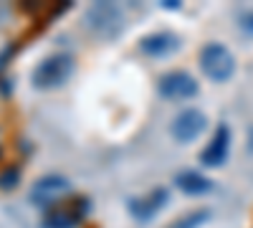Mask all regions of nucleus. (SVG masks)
<instances>
[{
    "mask_svg": "<svg viewBox=\"0 0 253 228\" xmlns=\"http://www.w3.org/2000/svg\"><path fill=\"white\" fill-rule=\"evenodd\" d=\"M230 142H233V137H230L228 124H220V127L215 130V135H213V139H210V144L200 155L203 165H208V168H218V165H223L228 152H230Z\"/></svg>",
    "mask_w": 253,
    "mask_h": 228,
    "instance_id": "7",
    "label": "nucleus"
},
{
    "mask_svg": "<svg viewBox=\"0 0 253 228\" xmlns=\"http://www.w3.org/2000/svg\"><path fill=\"white\" fill-rule=\"evenodd\" d=\"M86 211H89V200H84V198H79L76 205H71V208L56 205L43 218V228H76V223L86 216Z\"/></svg>",
    "mask_w": 253,
    "mask_h": 228,
    "instance_id": "8",
    "label": "nucleus"
},
{
    "mask_svg": "<svg viewBox=\"0 0 253 228\" xmlns=\"http://www.w3.org/2000/svg\"><path fill=\"white\" fill-rule=\"evenodd\" d=\"M71 190V180L63 175H43L33 182V188L28 193V200L38 208H48V205H56L63 195Z\"/></svg>",
    "mask_w": 253,
    "mask_h": 228,
    "instance_id": "4",
    "label": "nucleus"
},
{
    "mask_svg": "<svg viewBox=\"0 0 253 228\" xmlns=\"http://www.w3.org/2000/svg\"><path fill=\"white\" fill-rule=\"evenodd\" d=\"M157 89L165 99H190L198 94V81L190 76L187 71H167L160 81Z\"/></svg>",
    "mask_w": 253,
    "mask_h": 228,
    "instance_id": "5",
    "label": "nucleus"
},
{
    "mask_svg": "<svg viewBox=\"0 0 253 228\" xmlns=\"http://www.w3.org/2000/svg\"><path fill=\"white\" fill-rule=\"evenodd\" d=\"M167 198H170V190L167 188H155L152 193H147L142 198H134L129 203V211L134 218L139 221H147V218H152L155 213H160L165 205H167Z\"/></svg>",
    "mask_w": 253,
    "mask_h": 228,
    "instance_id": "9",
    "label": "nucleus"
},
{
    "mask_svg": "<svg viewBox=\"0 0 253 228\" xmlns=\"http://www.w3.org/2000/svg\"><path fill=\"white\" fill-rule=\"evenodd\" d=\"M200 69L210 81L223 84L236 74V56L223 44H208L200 51Z\"/></svg>",
    "mask_w": 253,
    "mask_h": 228,
    "instance_id": "2",
    "label": "nucleus"
},
{
    "mask_svg": "<svg viewBox=\"0 0 253 228\" xmlns=\"http://www.w3.org/2000/svg\"><path fill=\"white\" fill-rule=\"evenodd\" d=\"M71 74H74V56L71 53H53L33 69L31 81L36 89H58L61 84H66Z\"/></svg>",
    "mask_w": 253,
    "mask_h": 228,
    "instance_id": "1",
    "label": "nucleus"
},
{
    "mask_svg": "<svg viewBox=\"0 0 253 228\" xmlns=\"http://www.w3.org/2000/svg\"><path fill=\"white\" fill-rule=\"evenodd\" d=\"M210 218V211L208 208H198V211H193V213H187L185 218H180L172 228H198L200 223H205Z\"/></svg>",
    "mask_w": 253,
    "mask_h": 228,
    "instance_id": "12",
    "label": "nucleus"
},
{
    "mask_svg": "<svg viewBox=\"0 0 253 228\" xmlns=\"http://www.w3.org/2000/svg\"><path fill=\"white\" fill-rule=\"evenodd\" d=\"M86 28L96 38H114L124 28V13L114 3H96L86 10Z\"/></svg>",
    "mask_w": 253,
    "mask_h": 228,
    "instance_id": "3",
    "label": "nucleus"
},
{
    "mask_svg": "<svg viewBox=\"0 0 253 228\" xmlns=\"http://www.w3.org/2000/svg\"><path fill=\"white\" fill-rule=\"evenodd\" d=\"M18 180H20V170H18V168H8V170H3V173H0V190H10V188H15Z\"/></svg>",
    "mask_w": 253,
    "mask_h": 228,
    "instance_id": "13",
    "label": "nucleus"
},
{
    "mask_svg": "<svg viewBox=\"0 0 253 228\" xmlns=\"http://www.w3.org/2000/svg\"><path fill=\"white\" fill-rule=\"evenodd\" d=\"M205 127H208V119L200 109H185L172 119V137L185 144V142L198 139L205 132Z\"/></svg>",
    "mask_w": 253,
    "mask_h": 228,
    "instance_id": "6",
    "label": "nucleus"
},
{
    "mask_svg": "<svg viewBox=\"0 0 253 228\" xmlns=\"http://www.w3.org/2000/svg\"><path fill=\"white\" fill-rule=\"evenodd\" d=\"M238 28L246 33H253V8H246L238 13Z\"/></svg>",
    "mask_w": 253,
    "mask_h": 228,
    "instance_id": "14",
    "label": "nucleus"
},
{
    "mask_svg": "<svg viewBox=\"0 0 253 228\" xmlns=\"http://www.w3.org/2000/svg\"><path fill=\"white\" fill-rule=\"evenodd\" d=\"M139 48L142 53L147 56H167L177 48V36L170 33V31H157V33H150L139 41Z\"/></svg>",
    "mask_w": 253,
    "mask_h": 228,
    "instance_id": "10",
    "label": "nucleus"
},
{
    "mask_svg": "<svg viewBox=\"0 0 253 228\" xmlns=\"http://www.w3.org/2000/svg\"><path fill=\"white\" fill-rule=\"evenodd\" d=\"M175 185L187 195H203L208 190H213V182L203 175H198V173H180L175 178Z\"/></svg>",
    "mask_w": 253,
    "mask_h": 228,
    "instance_id": "11",
    "label": "nucleus"
}]
</instances>
